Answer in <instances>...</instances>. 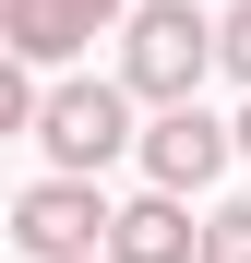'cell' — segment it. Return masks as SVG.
I'll list each match as a JSON object with an SVG mask.
<instances>
[{
  "mask_svg": "<svg viewBox=\"0 0 251 263\" xmlns=\"http://www.w3.org/2000/svg\"><path fill=\"white\" fill-rule=\"evenodd\" d=\"M203 72H216V12H191V0H132V24H120V84H132L144 108H180V96H203Z\"/></svg>",
  "mask_w": 251,
  "mask_h": 263,
  "instance_id": "1",
  "label": "cell"
},
{
  "mask_svg": "<svg viewBox=\"0 0 251 263\" xmlns=\"http://www.w3.org/2000/svg\"><path fill=\"white\" fill-rule=\"evenodd\" d=\"M132 108H144V96H132L120 72H108V84H84V72H72V84H48V120H36V144H48V167H72V180H96L108 156H144V120H132Z\"/></svg>",
  "mask_w": 251,
  "mask_h": 263,
  "instance_id": "2",
  "label": "cell"
},
{
  "mask_svg": "<svg viewBox=\"0 0 251 263\" xmlns=\"http://www.w3.org/2000/svg\"><path fill=\"white\" fill-rule=\"evenodd\" d=\"M108 215H120V203H108L96 180L48 167V180L12 192V251H24V263H96V251H108Z\"/></svg>",
  "mask_w": 251,
  "mask_h": 263,
  "instance_id": "3",
  "label": "cell"
},
{
  "mask_svg": "<svg viewBox=\"0 0 251 263\" xmlns=\"http://www.w3.org/2000/svg\"><path fill=\"white\" fill-rule=\"evenodd\" d=\"M227 156H239V120H216L203 96H180V108L144 120V180H156V192H216Z\"/></svg>",
  "mask_w": 251,
  "mask_h": 263,
  "instance_id": "4",
  "label": "cell"
},
{
  "mask_svg": "<svg viewBox=\"0 0 251 263\" xmlns=\"http://www.w3.org/2000/svg\"><path fill=\"white\" fill-rule=\"evenodd\" d=\"M108 24H132V0H0V48H12V60H36V72L84 60Z\"/></svg>",
  "mask_w": 251,
  "mask_h": 263,
  "instance_id": "5",
  "label": "cell"
},
{
  "mask_svg": "<svg viewBox=\"0 0 251 263\" xmlns=\"http://www.w3.org/2000/svg\"><path fill=\"white\" fill-rule=\"evenodd\" d=\"M108 263H203V215H191V192H132L108 215Z\"/></svg>",
  "mask_w": 251,
  "mask_h": 263,
  "instance_id": "6",
  "label": "cell"
},
{
  "mask_svg": "<svg viewBox=\"0 0 251 263\" xmlns=\"http://www.w3.org/2000/svg\"><path fill=\"white\" fill-rule=\"evenodd\" d=\"M203 263H251V192L203 215Z\"/></svg>",
  "mask_w": 251,
  "mask_h": 263,
  "instance_id": "7",
  "label": "cell"
},
{
  "mask_svg": "<svg viewBox=\"0 0 251 263\" xmlns=\"http://www.w3.org/2000/svg\"><path fill=\"white\" fill-rule=\"evenodd\" d=\"M216 72L251 96V0H227V12H216Z\"/></svg>",
  "mask_w": 251,
  "mask_h": 263,
  "instance_id": "8",
  "label": "cell"
},
{
  "mask_svg": "<svg viewBox=\"0 0 251 263\" xmlns=\"http://www.w3.org/2000/svg\"><path fill=\"white\" fill-rule=\"evenodd\" d=\"M239 156H251V96H239Z\"/></svg>",
  "mask_w": 251,
  "mask_h": 263,
  "instance_id": "9",
  "label": "cell"
},
{
  "mask_svg": "<svg viewBox=\"0 0 251 263\" xmlns=\"http://www.w3.org/2000/svg\"><path fill=\"white\" fill-rule=\"evenodd\" d=\"M96 263H108V251H96Z\"/></svg>",
  "mask_w": 251,
  "mask_h": 263,
  "instance_id": "10",
  "label": "cell"
}]
</instances>
